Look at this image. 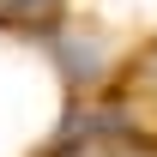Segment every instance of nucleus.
Instances as JSON below:
<instances>
[{
  "label": "nucleus",
  "instance_id": "1",
  "mask_svg": "<svg viewBox=\"0 0 157 157\" xmlns=\"http://www.w3.org/2000/svg\"><path fill=\"white\" fill-rule=\"evenodd\" d=\"M60 0H0V18L6 24H30V18H48Z\"/></svg>",
  "mask_w": 157,
  "mask_h": 157
}]
</instances>
